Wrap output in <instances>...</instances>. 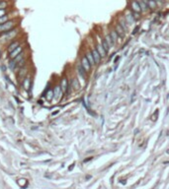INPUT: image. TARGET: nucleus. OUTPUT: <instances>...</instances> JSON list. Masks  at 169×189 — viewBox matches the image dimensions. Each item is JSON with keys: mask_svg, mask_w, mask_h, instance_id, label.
Masks as SVG:
<instances>
[{"mask_svg": "<svg viewBox=\"0 0 169 189\" xmlns=\"http://www.w3.org/2000/svg\"><path fill=\"white\" fill-rule=\"evenodd\" d=\"M13 27H14V21H7L6 23L0 25V32L10 31Z\"/></svg>", "mask_w": 169, "mask_h": 189, "instance_id": "nucleus-1", "label": "nucleus"}, {"mask_svg": "<svg viewBox=\"0 0 169 189\" xmlns=\"http://www.w3.org/2000/svg\"><path fill=\"white\" fill-rule=\"evenodd\" d=\"M22 58H23V53L21 52V53H20V54L18 55L17 57H15V58H14V59H13V60H12V61L10 62V66H11V68H14V67H16L18 63L20 62L21 60H22Z\"/></svg>", "mask_w": 169, "mask_h": 189, "instance_id": "nucleus-2", "label": "nucleus"}, {"mask_svg": "<svg viewBox=\"0 0 169 189\" xmlns=\"http://www.w3.org/2000/svg\"><path fill=\"white\" fill-rule=\"evenodd\" d=\"M21 51H22V46H19L14 51H12V52L10 53V58H11V59H14L15 57H17L18 55L21 53Z\"/></svg>", "mask_w": 169, "mask_h": 189, "instance_id": "nucleus-3", "label": "nucleus"}, {"mask_svg": "<svg viewBox=\"0 0 169 189\" xmlns=\"http://www.w3.org/2000/svg\"><path fill=\"white\" fill-rule=\"evenodd\" d=\"M92 55H93V58H94L95 63L100 62V60H101V55L99 54V52H98L97 49H94V50L92 51Z\"/></svg>", "mask_w": 169, "mask_h": 189, "instance_id": "nucleus-4", "label": "nucleus"}, {"mask_svg": "<svg viewBox=\"0 0 169 189\" xmlns=\"http://www.w3.org/2000/svg\"><path fill=\"white\" fill-rule=\"evenodd\" d=\"M68 88V82L65 78H63L61 80V85H60V89H61V92H66Z\"/></svg>", "mask_w": 169, "mask_h": 189, "instance_id": "nucleus-5", "label": "nucleus"}, {"mask_svg": "<svg viewBox=\"0 0 169 189\" xmlns=\"http://www.w3.org/2000/svg\"><path fill=\"white\" fill-rule=\"evenodd\" d=\"M132 8H133V10H134L135 12H136V13H139V12L141 11V8H140L138 2H136V1H133V3H132Z\"/></svg>", "mask_w": 169, "mask_h": 189, "instance_id": "nucleus-6", "label": "nucleus"}, {"mask_svg": "<svg viewBox=\"0 0 169 189\" xmlns=\"http://www.w3.org/2000/svg\"><path fill=\"white\" fill-rule=\"evenodd\" d=\"M81 65H82V67L85 69V71L86 70H89L90 69V63H89V61H88V59L86 58V57H83L82 58V63H81Z\"/></svg>", "mask_w": 169, "mask_h": 189, "instance_id": "nucleus-7", "label": "nucleus"}, {"mask_svg": "<svg viewBox=\"0 0 169 189\" xmlns=\"http://www.w3.org/2000/svg\"><path fill=\"white\" fill-rule=\"evenodd\" d=\"M15 34H16V31H8V32H7V34H5L4 36H1V38H6V40H10V38H13Z\"/></svg>", "mask_w": 169, "mask_h": 189, "instance_id": "nucleus-8", "label": "nucleus"}, {"mask_svg": "<svg viewBox=\"0 0 169 189\" xmlns=\"http://www.w3.org/2000/svg\"><path fill=\"white\" fill-rule=\"evenodd\" d=\"M19 46H20V44H19V42H15L11 44L9 46V47H8V51L11 53V52H12V51H14V50H15V49H16Z\"/></svg>", "mask_w": 169, "mask_h": 189, "instance_id": "nucleus-9", "label": "nucleus"}, {"mask_svg": "<svg viewBox=\"0 0 169 189\" xmlns=\"http://www.w3.org/2000/svg\"><path fill=\"white\" fill-rule=\"evenodd\" d=\"M116 32H117V34H118L119 36H125V30L120 26V25H118L117 26V28H116Z\"/></svg>", "mask_w": 169, "mask_h": 189, "instance_id": "nucleus-10", "label": "nucleus"}, {"mask_svg": "<svg viewBox=\"0 0 169 189\" xmlns=\"http://www.w3.org/2000/svg\"><path fill=\"white\" fill-rule=\"evenodd\" d=\"M97 50H98L99 54L101 55V57H103V56H105V54L107 53V52L105 51V49L103 48V46H97Z\"/></svg>", "mask_w": 169, "mask_h": 189, "instance_id": "nucleus-11", "label": "nucleus"}, {"mask_svg": "<svg viewBox=\"0 0 169 189\" xmlns=\"http://www.w3.org/2000/svg\"><path fill=\"white\" fill-rule=\"evenodd\" d=\"M86 58L88 59V61H89V63H90V65H94V64H95V61H94V58H93L92 53H88L87 56H86Z\"/></svg>", "mask_w": 169, "mask_h": 189, "instance_id": "nucleus-12", "label": "nucleus"}, {"mask_svg": "<svg viewBox=\"0 0 169 189\" xmlns=\"http://www.w3.org/2000/svg\"><path fill=\"white\" fill-rule=\"evenodd\" d=\"M77 69H78V73L80 74V76H82L83 78H85V69L82 67V65H79Z\"/></svg>", "mask_w": 169, "mask_h": 189, "instance_id": "nucleus-13", "label": "nucleus"}, {"mask_svg": "<svg viewBox=\"0 0 169 189\" xmlns=\"http://www.w3.org/2000/svg\"><path fill=\"white\" fill-rule=\"evenodd\" d=\"M105 40L107 42V44H109V46H112L114 44V42H113V40H112V38H111V36H110V34L106 36V38H105Z\"/></svg>", "mask_w": 169, "mask_h": 189, "instance_id": "nucleus-14", "label": "nucleus"}, {"mask_svg": "<svg viewBox=\"0 0 169 189\" xmlns=\"http://www.w3.org/2000/svg\"><path fill=\"white\" fill-rule=\"evenodd\" d=\"M23 86H24V88L26 89V90H29V87H30V80L28 78H26L25 80H24V82H23Z\"/></svg>", "mask_w": 169, "mask_h": 189, "instance_id": "nucleus-15", "label": "nucleus"}, {"mask_svg": "<svg viewBox=\"0 0 169 189\" xmlns=\"http://www.w3.org/2000/svg\"><path fill=\"white\" fill-rule=\"evenodd\" d=\"M111 38H112V40H113V42H114V44H115V42L117 40V38H118V34H117V32L116 31H113L112 32H111Z\"/></svg>", "mask_w": 169, "mask_h": 189, "instance_id": "nucleus-16", "label": "nucleus"}, {"mask_svg": "<svg viewBox=\"0 0 169 189\" xmlns=\"http://www.w3.org/2000/svg\"><path fill=\"white\" fill-rule=\"evenodd\" d=\"M72 86H73V88L75 89V90H78L79 89V83H78V81L76 80V79H73V81H72Z\"/></svg>", "mask_w": 169, "mask_h": 189, "instance_id": "nucleus-17", "label": "nucleus"}, {"mask_svg": "<svg viewBox=\"0 0 169 189\" xmlns=\"http://www.w3.org/2000/svg\"><path fill=\"white\" fill-rule=\"evenodd\" d=\"M102 46H103V48L105 49V51H106V52H108V51H109V48H110V46H109V44H107V42H106V40H103V42H102Z\"/></svg>", "mask_w": 169, "mask_h": 189, "instance_id": "nucleus-18", "label": "nucleus"}, {"mask_svg": "<svg viewBox=\"0 0 169 189\" xmlns=\"http://www.w3.org/2000/svg\"><path fill=\"white\" fill-rule=\"evenodd\" d=\"M134 21H135V18H134V16H133V15H128V16H127V22H128L129 24L134 23Z\"/></svg>", "mask_w": 169, "mask_h": 189, "instance_id": "nucleus-19", "label": "nucleus"}, {"mask_svg": "<svg viewBox=\"0 0 169 189\" xmlns=\"http://www.w3.org/2000/svg\"><path fill=\"white\" fill-rule=\"evenodd\" d=\"M60 92H61V89H60L59 87H56V88L54 89V96H55V98H58V96H59Z\"/></svg>", "mask_w": 169, "mask_h": 189, "instance_id": "nucleus-20", "label": "nucleus"}, {"mask_svg": "<svg viewBox=\"0 0 169 189\" xmlns=\"http://www.w3.org/2000/svg\"><path fill=\"white\" fill-rule=\"evenodd\" d=\"M138 4H139V6H140L141 10H145V9L147 8V5H146L144 2H142V1H139V2H138Z\"/></svg>", "mask_w": 169, "mask_h": 189, "instance_id": "nucleus-21", "label": "nucleus"}, {"mask_svg": "<svg viewBox=\"0 0 169 189\" xmlns=\"http://www.w3.org/2000/svg\"><path fill=\"white\" fill-rule=\"evenodd\" d=\"M7 21H8V18H7V16H6V15L3 16V17H1V18H0V25H1V24L6 23Z\"/></svg>", "mask_w": 169, "mask_h": 189, "instance_id": "nucleus-22", "label": "nucleus"}, {"mask_svg": "<svg viewBox=\"0 0 169 189\" xmlns=\"http://www.w3.org/2000/svg\"><path fill=\"white\" fill-rule=\"evenodd\" d=\"M52 96H53V92H52V91H49V92H48V96H47V98H48L49 100H51V98H52Z\"/></svg>", "mask_w": 169, "mask_h": 189, "instance_id": "nucleus-23", "label": "nucleus"}, {"mask_svg": "<svg viewBox=\"0 0 169 189\" xmlns=\"http://www.w3.org/2000/svg\"><path fill=\"white\" fill-rule=\"evenodd\" d=\"M148 6L150 7V8H155V2L153 1V0H148Z\"/></svg>", "mask_w": 169, "mask_h": 189, "instance_id": "nucleus-24", "label": "nucleus"}, {"mask_svg": "<svg viewBox=\"0 0 169 189\" xmlns=\"http://www.w3.org/2000/svg\"><path fill=\"white\" fill-rule=\"evenodd\" d=\"M120 26H121V27H122V28H123L125 31H127V25H126V22H125L124 20H122V21H121V25H120Z\"/></svg>", "mask_w": 169, "mask_h": 189, "instance_id": "nucleus-25", "label": "nucleus"}, {"mask_svg": "<svg viewBox=\"0 0 169 189\" xmlns=\"http://www.w3.org/2000/svg\"><path fill=\"white\" fill-rule=\"evenodd\" d=\"M6 5H7V3L5 1H0V10L6 8Z\"/></svg>", "mask_w": 169, "mask_h": 189, "instance_id": "nucleus-26", "label": "nucleus"}, {"mask_svg": "<svg viewBox=\"0 0 169 189\" xmlns=\"http://www.w3.org/2000/svg\"><path fill=\"white\" fill-rule=\"evenodd\" d=\"M5 14H6L5 9H1V10H0V18L3 17V16H5Z\"/></svg>", "mask_w": 169, "mask_h": 189, "instance_id": "nucleus-27", "label": "nucleus"}, {"mask_svg": "<svg viewBox=\"0 0 169 189\" xmlns=\"http://www.w3.org/2000/svg\"><path fill=\"white\" fill-rule=\"evenodd\" d=\"M24 64H25V61L22 59V60H21V61L17 64V66H18V67H23V66H24Z\"/></svg>", "mask_w": 169, "mask_h": 189, "instance_id": "nucleus-28", "label": "nucleus"}, {"mask_svg": "<svg viewBox=\"0 0 169 189\" xmlns=\"http://www.w3.org/2000/svg\"><path fill=\"white\" fill-rule=\"evenodd\" d=\"M157 114H158V111L156 110V111H155V114H154V116L152 115V119H153V120H155V119H156V117H157Z\"/></svg>", "mask_w": 169, "mask_h": 189, "instance_id": "nucleus-29", "label": "nucleus"}]
</instances>
